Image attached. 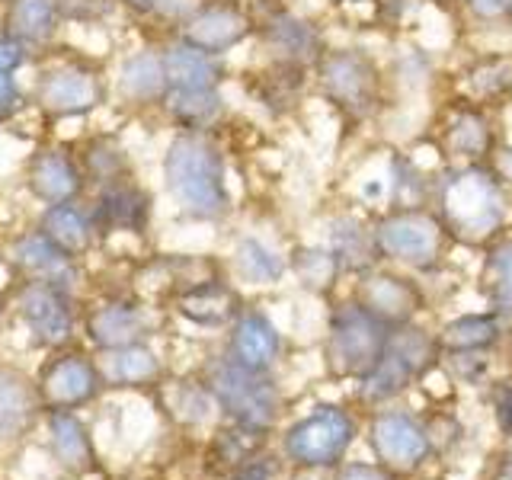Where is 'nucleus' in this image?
Instances as JSON below:
<instances>
[{
  "mask_svg": "<svg viewBox=\"0 0 512 480\" xmlns=\"http://www.w3.org/2000/svg\"><path fill=\"white\" fill-rule=\"evenodd\" d=\"M263 442V432L260 429H250V426H234L228 432H221L215 439V458L218 464H228V468H240L244 461L256 458V448Z\"/></svg>",
  "mask_w": 512,
  "mask_h": 480,
  "instance_id": "obj_40",
  "label": "nucleus"
},
{
  "mask_svg": "<svg viewBox=\"0 0 512 480\" xmlns=\"http://www.w3.org/2000/svg\"><path fill=\"white\" fill-rule=\"evenodd\" d=\"M100 237L106 234H144L154 221V192L138 176L93 189L87 196Z\"/></svg>",
  "mask_w": 512,
  "mask_h": 480,
  "instance_id": "obj_16",
  "label": "nucleus"
},
{
  "mask_svg": "<svg viewBox=\"0 0 512 480\" xmlns=\"http://www.w3.org/2000/svg\"><path fill=\"white\" fill-rule=\"evenodd\" d=\"M503 317H496L493 311H477V314H461L455 320H448L439 336V349L445 356L452 352H487L500 343L503 336Z\"/></svg>",
  "mask_w": 512,
  "mask_h": 480,
  "instance_id": "obj_34",
  "label": "nucleus"
},
{
  "mask_svg": "<svg viewBox=\"0 0 512 480\" xmlns=\"http://www.w3.org/2000/svg\"><path fill=\"white\" fill-rule=\"evenodd\" d=\"M500 128H496L493 109L471 103L468 96L445 109L439 125V154L445 164H490L500 148Z\"/></svg>",
  "mask_w": 512,
  "mask_h": 480,
  "instance_id": "obj_10",
  "label": "nucleus"
},
{
  "mask_svg": "<svg viewBox=\"0 0 512 480\" xmlns=\"http://www.w3.org/2000/svg\"><path fill=\"white\" fill-rule=\"evenodd\" d=\"M493 173L500 176L503 186L512 192V141H500V148H496L493 160H490Z\"/></svg>",
  "mask_w": 512,
  "mask_h": 480,
  "instance_id": "obj_46",
  "label": "nucleus"
},
{
  "mask_svg": "<svg viewBox=\"0 0 512 480\" xmlns=\"http://www.w3.org/2000/svg\"><path fill=\"white\" fill-rule=\"evenodd\" d=\"M96 365H100L103 384H116V388H144L160 378V356L148 343L103 349V359Z\"/></svg>",
  "mask_w": 512,
  "mask_h": 480,
  "instance_id": "obj_32",
  "label": "nucleus"
},
{
  "mask_svg": "<svg viewBox=\"0 0 512 480\" xmlns=\"http://www.w3.org/2000/svg\"><path fill=\"white\" fill-rule=\"evenodd\" d=\"M327 247L340 260L343 272H352V276H362L381 263L375 247V224L352 212L336 215L327 224Z\"/></svg>",
  "mask_w": 512,
  "mask_h": 480,
  "instance_id": "obj_29",
  "label": "nucleus"
},
{
  "mask_svg": "<svg viewBox=\"0 0 512 480\" xmlns=\"http://www.w3.org/2000/svg\"><path fill=\"white\" fill-rule=\"evenodd\" d=\"M23 186L39 205H61L90 196L77 148L61 141H39L23 160Z\"/></svg>",
  "mask_w": 512,
  "mask_h": 480,
  "instance_id": "obj_9",
  "label": "nucleus"
},
{
  "mask_svg": "<svg viewBox=\"0 0 512 480\" xmlns=\"http://www.w3.org/2000/svg\"><path fill=\"white\" fill-rule=\"evenodd\" d=\"M112 100V77L87 55H48L29 84V106L48 122H77L96 116Z\"/></svg>",
  "mask_w": 512,
  "mask_h": 480,
  "instance_id": "obj_4",
  "label": "nucleus"
},
{
  "mask_svg": "<svg viewBox=\"0 0 512 480\" xmlns=\"http://www.w3.org/2000/svg\"><path fill=\"white\" fill-rule=\"evenodd\" d=\"M183 42L228 58L240 45L256 39V16L237 0H208V4L173 32Z\"/></svg>",
  "mask_w": 512,
  "mask_h": 480,
  "instance_id": "obj_14",
  "label": "nucleus"
},
{
  "mask_svg": "<svg viewBox=\"0 0 512 480\" xmlns=\"http://www.w3.org/2000/svg\"><path fill=\"white\" fill-rule=\"evenodd\" d=\"M84 330L96 349H122L148 340L151 317L132 298H103L87 311Z\"/></svg>",
  "mask_w": 512,
  "mask_h": 480,
  "instance_id": "obj_21",
  "label": "nucleus"
},
{
  "mask_svg": "<svg viewBox=\"0 0 512 480\" xmlns=\"http://www.w3.org/2000/svg\"><path fill=\"white\" fill-rule=\"evenodd\" d=\"M461 7L468 10L471 20L484 23V26H493V23H496V26H500V23H509L503 0H461Z\"/></svg>",
  "mask_w": 512,
  "mask_h": 480,
  "instance_id": "obj_44",
  "label": "nucleus"
},
{
  "mask_svg": "<svg viewBox=\"0 0 512 480\" xmlns=\"http://www.w3.org/2000/svg\"><path fill=\"white\" fill-rule=\"evenodd\" d=\"M42 394H36L20 375H0V432L16 436L23 426L32 423L39 410Z\"/></svg>",
  "mask_w": 512,
  "mask_h": 480,
  "instance_id": "obj_39",
  "label": "nucleus"
},
{
  "mask_svg": "<svg viewBox=\"0 0 512 480\" xmlns=\"http://www.w3.org/2000/svg\"><path fill=\"white\" fill-rule=\"evenodd\" d=\"M336 480H394V471L384 468V464H365V461H352L343 464Z\"/></svg>",
  "mask_w": 512,
  "mask_h": 480,
  "instance_id": "obj_45",
  "label": "nucleus"
},
{
  "mask_svg": "<svg viewBox=\"0 0 512 480\" xmlns=\"http://www.w3.org/2000/svg\"><path fill=\"white\" fill-rule=\"evenodd\" d=\"M228 356L250 365V368H263V372H269L282 356V333L269 320V314L244 308L231 324Z\"/></svg>",
  "mask_w": 512,
  "mask_h": 480,
  "instance_id": "obj_27",
  "label": "nucleus"
},
{
  "mask_svg": "<svg viewBox=\"0 0 512 480\" xmlns=\"http://www.w3.org/2000/svg\"><path fill=\"white\" fill-rule=\"evenodd\" d=\"M356 436V423L343 407H320L298 420L285 436V455L301 468H333Z\"/></svg>",
  "mask_w": 512,
  "mask_h": 480,
  "instance_id": "obj_12",
  "label": "nucleus"
},
{
  "mask_svg": "<svg viewBox=\"0 0 512 480\" xmlns=\"http://www.w3.org/2000/svg\"><path fill=\"white\" fill-rule=\"evenodd\" d=\"M375 247L384 263L429 272L442 263L452 237L442 228L432 205L420 208H388L375 221Z\"/></svg>",
  "mask_w": 512,
  "mask_h": 480,
  "instance_id": "obj_5",
  "label": "nucleus"
},
{
  "mask_svg": "<svg viewBox=\"0 0 512 480\" xmlns=\"http://www.w3.org/2000/svg\"><path fill=\"white\" fill-rule=\"evenodd\" d=\"M503 7H506V16H509V23H512V0H503Z\"/></svg>",
  "mask_w": 512,
  "mask_h": 480,
  "instance_id": "obj_52",
  "label": "nucleus"
},
{
  "mask_svg": "<svg viewBox=\"0 0 512 480\" xmlns=\"http://www.w3.org/2000/svg\"><path fill=\"white\" fill-rule=\"evenodd\" d=\"M48 442H52V452L58 461L71 471H84L93 464V445L84 423L77 420L71 410H55L48 416Z\"/></svg>",
  "mask_w": 512,
  "mask_h": 480,
  "instance_id": "obj_38",
  "label": "nucleus"
},
{
  "mask_svg": "<svg viewBox=\"0 0 512 480\" xmlns=\"http://www.w3.org/2000/svg\"><path fill=\"white\" fill-rule=\"evenodd\" d=\"M336 7H352V4H365V0H330Z\"/></svg>",
  "mask_w": 512,
  "mask_h": 480,
  "instance_id": "obj_50",
  "label": "nucleus"
},
{
  "mask_svg": "<svg viewBox=\"0 0 512 480\" xmlns=\"http://www.w3.org/2000/svg\"><path fill=\"white\" fill-rule=\"evenodd\" d=\"M173 132H196V135H215L228 119V96L224 87L212 90H170L164 109H160Z\"/></svg>",
  "mask_w": 512,
  "mask_h": 480,
  "instance_id": "obj_26",
  "label": "nucleus"
},
{
  "mask_svg": "<svg viewBox=\"0 0 512 480\" xmlns=\"http://www.w3.org/2000/svg\"><path fill=\"white\" fill-rule=\"evenodd\" d=\"M256 39H260L266 61L298 64L311 68L327 52L330 42L311 16H304L292 7H272L263 16H256Z\"/></svg>",
  "mask_w": 512,
  "mask_h": 480,
  "instance_id": "obj_11",
  "label": "nucleus"
},
{
  "mask_svg": "<svg viewBox=\"0 0 512 480\" xmlns=\"http://www.w3.org/2000/svg\"><path fill=\"white\" fill-rule=\"evenodd\" d=\"M4 4H7V0H0V10H4Z\"/></svg>",
  "mask_w": 512,
  "mask_h": 480,
  "instance_id": "obj_53",
  "label": "nucleus"
},
{
  "mask_svg": "<svg viewBox=\"0 0 512 480\" xmlns=\"http://www.w3.org/2000/svg\"><path fill=\"white\" fill-rule=\"evenodd\" d=\"M356 301L388 327L413 324V317L426 308V295L420 285H416L410 276H400V272L381 269V266L368 269L359 276Z\"/></svg>",
  "mask_w": 512,
  "mask_h": 480,
  "instance_id": "obj_17",
  "label": "nucleus"
},
{
  "mask_svg": "<svg viewBox=\"0 0 512 480\" xmlns=\"http://www.w3.org/2000/svg\"><path fill=\"white\" fill-rule=\"evenodd\" d=\"M77 157L90 183V192L103 189L109 183L128 180V176H138L132 154H128V148L116 135H90L87 141L77 144Z\"/></svg>",
  "mask_w": 512,
  "mask_h": 480,
  "instance_id": "obj_30",
  "label": "nucleus"
},
{
  "mask_svg": "<svg viewBox=\"0 0 512 480\" xmlns=\"http://www.w3.org/2000/svg\"><path fill=\"white\" fill-rule=\"evenodd\" d=\"M231 266H234V276L244 285H276L288 272L285 256L276 247H269L263 237H253V234L234 240Z\"/></svg>",
  "mask_w": 512,
  "mask_h": 480,
  "instance_id": "obj_33",
  "label": "nucleus"
},
{
  "mask_svg": "<svg viewBox=\"0 0 512 480\" xmlns=\"http://www.w3.org/2000/svg\"><path fill=\"white\" fill-rule=\"evenodd\" d=\"M464 96L487 109L506 106L512 100V58L509 55L477 58L464 71Z\"/></svg>",
  "mask_w": 512,
  "mask_h": 480,
  "instance_id": "obj_35",
  "label": "nucleus"
},
{
  "mask_svg": "<svg viewBox=\"0 0 512 480\" xmlns=\"http://www.w3.org/2000/svg\"><path fill=\"white\" fill-rule=\"evenodd\" d=\"M388 333L391 327L381 324L372 311H365L356 298L333 308L324 340L327 372L333 378H365L388 346Z\"/></svg>",
  "mask_w": 512,
  "mask_h": 480,
  "instance_id": "obj_6",
  "label": "nucleus"
},
{
  "mask_svg": "<svg viewBox=\"0 0 512 480\" xmlns=\"http://www.w3.org/2000/svg\"><path fill=\"white\" fill-rule=\"evenodd\" d=\"M160 180L173 208L186 221L221 224L234 208L228 154L215 135L173 132L164 157H160Z\"/></svg>",
  "mask_w": 512,
  "mask_h": 480,
  "instance_id": "obj_2",
  "label": "nucleus"
},
{
  "mask_svg": "<svg viewBox=\"0 0 512 480\" xmlns=\"http://www.w3.org/2000/svg\"><path fill=\"white\" fill-rule=\"evenodd\" d=\"M36 228L45 237H52L64 253L74 256V260L77 256H84L96 240H100V228H96L93 208L87 199L61 202V205H42Z\"/></svg>",
  "mask_w": 512,
  "mask_h": 480,
  "instance_id": "obj_28",
  "label": "nucleus"
},
{
  "mask_svg": "<svg viewBox=\"0 0 512 480\" xmlns=\"http://www.w3.org/2000/svg\"><path fill=\"white\" fill-rule=\"evenodd\" d=\"M314 87V71L298 68V64H282V61H266L260 71L250 74L247 93L253 103L266 109L272 119L292 116V112L304 103V93Z\"/></svg>",
  "mask_w": 512,
  "mask_h": 480,
  "instance_id": "obj_22",
  "label": "nucleus"
},
{
  "mask_svg": "<svg viewBox=\"0 0 512 480\" xmlns=\"http://www.w3.org/2000/svg\"><path fill=\"white\" fill-rule=\"evenodd\" d=\"M36 61V52L29 45H23L16 36L0 26V71H10V74H23L29 64Z\"/></svg>",
  "mask_w": 512,
  "mask_h": 480,
  "instance_id": "obj_43",
  "label": "nucleus"
},
{
  "mask_svg": "<svg viewBox=\"0 0 512 480\" xmlns=\"http://www.w3.org/2000/svg\"><path fill=\"white\" fill-rule=\"evenodd\" d=\"M240 311H244L240 292L218 276L192 279L176 295V314L196 327H231Z\"/></svg>",
  "mask_w": 512,
  "mask_h": 480,
  "instance_id": "obj_23",
  "label": "nucleus"
},
{
  "mask_svg": "<svg viewBox=\"0 0 512 480\" xmlns=\"http://www.w3.org/2000/svg\"><path fill=\"white\" fill-rule=\"evenodd\" d=\"M160 55H164L170 90H212L228 84V61L221 55L202 52L180 36H170L160 45Z\"/></svg>",
  "mask_w": 512,
  "mask_h": 480,
  "instance_id": "obj_25",
  "label": "nucleus"
},
{
  "mask_svg": "<svg viewBox=\"0 0 512 480\" xmlns=\"http://www.w3.org/2000/svg\"><path fill=\"white\" fill-rule=\"evenodd\" d=\"M384 183H388V208H420L432 202V173L400 151H384Z\"/></svg>",
  "mask_w": 512,
  "mask_h": 480,
  "instance_id": "obj_31",
  "label": "nucleus"
},
{
  "mask_svg": "<svg viewBox=\"0 0 512 480\" xmlns=\"http://www.w3.org/2000/svg\"><path fill=\"white\" fill-rule=\"evenodd\" d=\"M16 311H20V320L32 340L48 349L68 346L77 330L71 288L52 282H23L20 292H16Z\"/></svg>",
  "mask_w": 512,
  "mask_h": 480,
  "instance_id": "obj_13",
  "label": "nucleus"
},
{
  "mask_svg": "<svg viewBox=\"0 0 512 480\" xmlns=\"http://www.w3.org/2000/svg\"><path fill=\"white\" fill-rule=\"evenodd\" d=\"M103 388L100 365L84 352H61L45 362L39 375V394L52 410H77Z\"/></svg>",
  "mask_w": 512,
  "mask_h": 480,
  "instance_id": "obj_18",
  "label": "nucleus"
},
{
  "mask_svg": "<svg viewBox=\"0 0 512 480\" xmlns=\"http://www.w3.org/2000/svg\"><path fill=\"white\" fill-rule=\"evenodd\" d=\"M314 90L346 125L372 122L388 93V71L362 45H330L314 64Z\"/></svg>",
  "mask_w": 512,
  "mask_h": 480,
  "instance_id": "obj_3",
  "label": "nucleus"
},
{
  "mask_svg": "<svg viewBox=\"0 0 512 480\" xmlns=\"http://www.w3.org/2000/svg\"><path fill=\"white\" fill-rule=\"evenodd\" d=\"M119 10L116 0H64V23L68 26H103Z\"/></svg>",
  "mask_w": 512,
  "mask_h": 480,
  "instance_id": "obj_41",
  "label": "nucleus"
},
{
  "mask_svg": "<svg viewBox=\"0 0 512 480\" xmlns=\"http://www.w3.org/2000/svg\"><path fill=\"white\" fill-rule=\"evenodd\" d=\"M29 106V90L23 87L20 74L0 71V125L13 122Z\"/></svg>",
  "mask_w": 512,
  "mask_h": 480,
  "instance_id": "obj_42",
  "label": "nucleus"
},
{
  "mask_svg": "<svg viewBox=\"0 0 512 480\" xmlns=\"http://www.w3.org/2000/svg\"><path fill=\"white\" fill-rule=\"evenodd\" d=\"M432 212L455 244L490 247L512 221V192L490 164H442L432 173Z\"/></svg>",
  "mask_w": 512,
  "mask_h": 480,
  "instance_id": "obj_1",
  "label": "nucleus"
},
{
  "mask_svg": "<svg viewBox=\"0 0 512 480\" xmlns=\"http://www.w3.org/2000/svg\"><path fill=\"white\" fill-rule=\"evenodd\" d=\"M426 4H439L442 7V4H461V0H426Z\"/></svg>",
  "mask_w": 512,
  "mask_h": 480,
  "instance_id": "obj_51",
  "label": "nucleus"
},
{
  "mask_svg": "<svg viewBox=\"0 0 512 480\" xmlns=\"http://www.w3.org/2000/svg\"><path fill=\"white\" fill-rule=\"evenodd\" d=\"M288 272L314 295H330L336 282L343 276L340 260L330 253V247H314V244H298L288 253Z\"/></svg>",
  "mask_w": 512,
  "mask_h": 480,
  "instance_id": "obj_37",
  "label": "nucleus"
},
{
  "mask_svg": "<svg viewBox=\"0 0 512 480\" xmlns=\"http://www.w3.org/2000/svg\"><path fill=\"white\" fill-rule=\"evenodd\" d=\"M480 285H484L490 311L503 320H512V234L496 237L487 247L484 266H480Z\"/></svg>",
  "mask_w": 512,
  "mask_h": 480,
  "instance_id": "obj_36",
  "label": "nucleus"
},
{
  "mask_svg": "<svg viewBox=\"0 0 512 480\" xmlns=\"http://www.w3.org/2000/svg\"><path fill=\"white\" fill-rule=\"evenodd\" d=\"M442 356L439 349V336L429 333L416 324H404V327H391L388 333V346H384L378 365L368 372L362 381L359 394L372 404H381V400H391L400 391H407L413 381H420L436 359Z\"/></svg>",
  "mask_w": 512,
  "mask_h": 480,
  "instance_id": "obj_7",
  "label": "nucleus"
},
{
  "mask_svg": "<svg viewBox=\"0 0 512 480\" xmlns=\"http://www.w3.org/2000/svg\"><path fill=\"white\" fill-rule=\"evenodd\" d=\"M368 439H372L378 461L391 471L420 468L432 452L429 432L416 423L413 416L397 413V410L378 413L375 423H372V432H368Z\"/></svg>",
  "mask_w": 512,
  "mask_h": 480,
  "instance_id": "obj_20",
  "label": "nucleus"
},
{
  "mask_svg": "<svg viewBox=\"0 0 512 480\" xmlns=\"http://www.w3.org/2000/svg\"><path fill=\"white\" fill-rule=\"evenodd\" d=\"M208 388L215 394V404L234 416V423L266 432L279 416V388L263 368H250L231 356L215 359L208 368Z\"/></svg>",
  "mask_w": 512,
  "mask_h": 480,
  "instance_id": "obj_8",
  "label": "nucleus"
},
{
  "mask_svg": "<svg viewBox=\"0 0 512 480\" xmlns=\"http://www.w3.org/2000/svg\"><path fill=\"white\" fill-rule=\"evenodd\" d=\"M496 423L506 432H512V384H503V388L496 391Z\"/></svg>",
  "mask_w": 512,
  "mask_h": 480,
  "instance_id": "obj_48",
  "label": "nucleus"
},
{
  "mask_svg": "<svg viewBox=\"0 0 512 480\" xmlns=\"http://www.w3.org/2000/svg\"><path fill=\"white\" fill-rule=\"evenodd\" d=\"M119 10H125L128 16H135V20H154L157 13V4L160 0H116Z\"/></svg>",
  "mask_w": 512,
  "mask_h": 480,
  "instance_id": "obj_49",
  "label": "nucleus"
},
{
  "mask_svg": "<svg viewBox=\"0 0 512 480\" xmlns=\"http://www.w3.org/2000/svg\"><path fill=\"white\" fill-rule=\"evenodd\" d=\"M231 480H272V464L269 458H250L240 468H234Z\"/></svg>",
  "mask_w": 512,
  "mask_h": 480,
  "instance_id": "obj_47",
  "label": "nucleus"
},
{
  "mask_svg": "<svg viewBox=\"0 0 512 480\" xmlns=\"http://www.w3.org/2000/svg\"><path fill=\"white\" fill-rule=\"evenodd\" d=\"M0 26L32 52H52L64 23V0H7L0 10Z\"/></svg>",
  "mask_w": 512,
  "mask_h": 480,
  "instance_id": "obj_24",
  "label": "nucleus"
},
{
  "mask_svg": "<svg viewBox=\"0 0 512 480\" xmlns=\"http://www.w3.org/2000/svg\"><path fill=\"white\" fill-rule=\"evenodd\" d=\"M7 260L23 276V282H52L61 288H74L77 282V260L39 228L16 234L7 247Z\"/></svg>",
  "mask_w": 512,
  "mask_h": 480,
  "instance_id": "obj_19",
  "label": "nucleus"
},
{
  "mask_svg": "<svg viewBox=\"0 0 512 480\" xmlns=\"http://www.w3.org/2000/svg\"><path fill=\"white\" fill-rule=\"evenodd\" d=\"M170 96V80L160 45H144L128 52L112 74V100L132 112H160Z\"/></svg>",
  "mask_w": 512,
  "mask_h": 480,
  "instance_id": "obj_15",
  "label": "nucleus"
}]
</instances>
